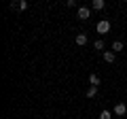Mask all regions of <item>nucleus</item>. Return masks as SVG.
Segmentation results:
<instances>
[{
    "label": "nucleus",
    "mask_w": 127,
    "mask_h": 119,
    "mask_svg": "<svg viewBox=\"0 0 127 119\" xmlns=\"http://www.w3.org/2000/svg\"><path fill=\"white\" fill-rule=\"evenodd\" d=\"M95 30H97V34H106V32L110 30V21H108V19H102V21H97Z\"/></svg>",
    "instance_id": "nucleus-1"
},
{
    "label": "nucleus",
    "mask_w": 127,
    "mask_h": 119,
    "mask_svg": "<svg viewBox=\"0 0 127 119\" xmlns=\"http://www.w3.org/2000/svg\"><path fill=\"white\" fill-rule=\"evenodd\" d=\"M89 83H91V85H95V87H100V77H97V74H89Z\"/></svg>",
    "instance_id": "nucleus-7"
},
{
    "label": "nucleus",
    "mask_w": 127,
    "mask_h": 119,
    "mask_svg": "<svg viewBox=\"0 0 127 119\" xmlns=\"http://www.w3.org/2000/svg\"><path fill=\"white\" fill-rule=\"evenodd\" d=\"M104 6H106L104 0H93V2H91V9H95V11H102Z\"/></svg>",
    "instance_id": "nucleus-5"
},
{
    "label": "nucleus",
    "mask_w": 127,
    "mask_h": 119,
    "mask_svg": "<svg viewBox=\"0 0 127 119\" xmlns=\"http://www.w3.org/2000/svg\"><path fill=\"white\" fill-rule=\"evenodd\" d=\"M93 96H97V87H95V85H91L89 89H87V98H93Z\"/></svg>",
    "instance_id": "nucleus-8"
},
{
    "label": "nucleus",
    "mask_w": 127,
    "mask_h": 119,
    "mask_svg": "<svg viewBox=\"0 0 127 119\" xmlns=\"http://www.w3.org/2000/svg\"><path fill=\"white\" fill-rule=\"evenodd\" d=\"M100 119H112V113H110V111H102V113H100Z\"/></svg>",
    "instance_id": "nucleus-11"
},
{
    "label": "nucleus",
    "mask_w": 127,
    "mask_h": 119,
    "mask_svg": "<svg viewBox=\"0 0 127 119\" xmlns=\"http://www.w3.org/2000/svg\"><path fill=\"white\" fill-rule=\"evenodd\" d=\"M125 113H127V104L125 102H117V104H114V115H117V117H123Z\"/></svg>",
    "instance_id": "nucleus-2"
},
{
    "label": "nucleus",
    "mask_w": 127,
    "mask_h": 119,
    "mask_svg": "<svg viewBox=\"0 0 127 119\" xmlns=\"http://www.w3.org/2000/svg\"><path fill=\"white\" fill-rule=\"evenodd\" d=\"M74 41H76L78 47H85V45H87V34H83V32L76 34V38H74Z\"/></svg>",
    "instance_id": "nucleus-4"
},
{
    "label": "nucleus",
    "mask_w": 127,
    "mask_h": 119,
    "mask_svg": "<svg viewBox=\"0 0 127 119\" xmlns=\"http://www.w3.org/2000/svg\"><path fill=\"white\" fill-rule=\"evenodd\" d=\"M17 9L26 11V9H28V2H26V0H19V2H17Z\"/></svg>",
    "instance_id": "nucleus-12"
},
{
    "label": "nucleus",
    "mask_w": 127,
    "mask_h": 119,
    "mask_svg": "<svg viewBox=\"0 0 127 119\" xmlns=\"http://www.w3.org/2000/svg\"><path fill=\"white\" fill-rule=\"evenodd\" d=\"M93 47H95V51H102V49H104V41H102V38H97V41L93 43Z\"/></svg>",
    "instance_id": "nucleus-10"
},
{
    "label": "nucleus",
    "mask_w": 127,
    "mask_h": 119,
    "mask_svg": "<svg viewBox=\"0 0 127 119\" xmlns=\"http://www.w3.org/2000/svg\"><path fill=\"white\" fill-rule=\"evenodd\" d=\"M78 19H83V21H85V19H89L91 17V11L89 9H87V6H78Z\"/></svg>",
    "instance_id": "nucleus-3"
},
{
    "label": "nucleus",
    "mask_w": 127,
    "mask_h": 119,
    "mask_svg": "<svg viewBox=\"0 0 127 119\" xmlns=\"http://www.w3.org/2000/svg\"><path fill=\"white\" fill-rule=\"evenodd\" d=\"M112 51H114V53H117V51H123V43L121 41H114L112 43Z\"/></svg>",
    "instance_id": "nucleus-9"
},
{
    "label": "nucleus",
    "mask_w": 127,
    "mask_h": 119,
    "mask_svg": "<svg viewBox=\"0 0 127 119\" xmlns=\"http://www.w3.org/2000/svg\"><path fill=\"white\" fill-rule=\"evenodd\" d=\"M114 55H117L114 51H106V53H104V62H108V64H112V62H114Z\"/></svg>",
    "instance_id": "nucleus-6"
}]
</instances>
